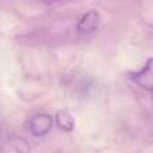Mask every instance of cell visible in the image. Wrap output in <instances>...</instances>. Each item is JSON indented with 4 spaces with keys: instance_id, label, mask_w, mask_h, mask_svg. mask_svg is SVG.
Returning a JSON list of instances; mask_svg holds the SVG:
<instances>
[{
    "instance_id": "6da1fadb",
    "label": "cell",
    "mask_w": 153,
    "mask_h": 153,
    "mask_svg": "<svg viewBox=\"0 0 153 153\" xmlns=\"http://www.w3.org/2000/svg\"><path fill=\"white\" fill-rule=\"evenodd\" d=\"M129 79L146 91H153V58L148 59L145 66L137 71L129 73Z\"/></svg>"
},
{
    "instance_id": "7a4b0ae2",
    "label": "cell",
    "mask_w": 153,
    "mask_h": 153,
    "mask_svg": "<svg viewBox=\"0 0 153 153\" xmlns=\"http://www.w3.org/2000/svg\"><path fill=\"white\" fill-rule=\"evenodd\" d=\"M54 125V120L53 117H50L48 114L45 113H39L35 114L30 121V130L34 136L36 137H42L46 133L50 132V129Z\"/></svg>"
},
{
    "instance_id": "3957f363",
    "label": "cell",
    "mask_w": 153,
    "mask_h": 153,
    "mask_svg": "<svg viewBox=\"0 0 153 153\" xmlns=\"http://www.w3.org/2000/svg\"><path fill=\"white\" fill-rule=\"evenodd\" d=\"M100 20H101V15L97 10H90L85 13L81 18L76 30L79 34H91L100 26Z\"/></svg>"
},
{
    "instance_id": "277c9868",
    "label": "cell",
    "mask_w": 153,
    "mask_h": 153,
    "mask_svg": "<svg viewBox=\"0 0 153 153\" xmlns=\"http://www.w3.org/2000/svg\"><path fill=\"white\" fill-rule=\"evenodd\" d=\"M55 124L58 125V128H61L65 132H71L75 126L74 117H73L71 113H70L69 110H66V109H61V110L56 111Z\"/></svg>"
},
{
    "instance_id": "5b68a950",
    "label": "cell",
    "mask_w": 153,
    "mask_h": 153,
    "mask_svg": "<svg viewBox=\"0 0 153 153\" xmlns=\"http://www.w3.org/2000/svg\"><path fill=\"white\" fill-rule=\"evenodd\" d=\"M13 148L18 153H28L30 152V145L24 138H19L18 141H13Z\"/></svg>"
},
{
    "instance_id": "8992f818",
    "label": "cell",
    "mask_w": 153,
    "mask_h": 153,
    "mask_svg": "<svg viewBox=\"0 0 153 153\" xmlns=\"http://www.w3.org/2000/svg\"><path fill=\"white\" fill-rule=\"evenodd\" d=\"M48 1H58V0H48Z\"/></svg>"
}]
</instances>
